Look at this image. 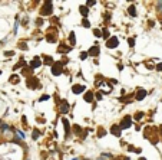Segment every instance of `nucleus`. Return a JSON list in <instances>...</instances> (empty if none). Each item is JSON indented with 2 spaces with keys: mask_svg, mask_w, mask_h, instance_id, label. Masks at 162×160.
<instances>
[{
  "mask_svg": "<svg viewBox=\"0 0 162 160\" xmlns=\"http://www.w3.org/2000/svg\"><path fill=\"white\" fill-rule=\"evenodd\" d=\"M19 49H22V51H27V43L26 42H23V40H20V42H19Z\"/></svg>",
  "mask_w": 162,
  "mask_h": 160,
  "instance_id": "412c9836",
  "label": "nucleus"
},
{
  "mask_svg": "<svg viewBox=\"0 0 162 160\" xmlns=\"http://www.w3.org/2000/svg\"><path fill=\"white\" fill-rule=\"evenodd\" d=\"M73 131H75L76 134H80V133H82V129H80V125L75 124V125H73Z\"/></svg>",
  "mask_w": 162,
  "mask_h": 160,
  "instance_id": "393cba45",
  "label": "nucleus"
},
{
  "mask_svg": "<svg viewBox=\"0 0 162 160\" xmlns=\"http://www.w3.org/2000/svg\"><path fill=\"white\" fill-rule=\"evenodd\" d=\"M39 136H40V131L39 130H33V134H32V138H33V140H36V138H39Z\"/></svg>",
  "mask_w": 162,
  "mask_h": 160,
  "instance_id": "b1692460",
  "label": "nucleus"
},
{
  "mask_svg": "<svg viewBox=\"0 0 162 160\" xmlns=\"http://www.w3.org/2000/svg\"><path fill=\"white\" fill-rule=\"evenodd\" d=\"M22 23H23V25H27V18H25V19H23V20H22Z\"/></svg>",
  "mask_w": 162,
  "mask_h": 160,
  "instance_id": "a19ab883",
  "label": "nucleus"
},
{
  "mask_svg": "<svg viewBox=\"0 0 162 160\" xmlns=\"http://www.w3.org/2000/svg\"><path fill=\"white\" fill-rule=\"evenodd\" d=\"M36 25H37V26H42V25H43V19H37V20H36Z\"/></svg>",
  "mask_w": 162,
  "mask_h": 160,
  "instance_id": "f704fd0d",
  "label": "nucleus"
},
{
  "mask_svg": "<svg viewBox=\"0 0 162 160\" xmlns=\"http://www.w3.org/2000/svg\"><path fill=\"white\" fill-rule=\"evenodd\" d=\"M106 134V130H103V127H99L98 129V137H103Z\"/></svg>",
  "mask_w": 162,
  "mask_h": 160,
  "instance_id": "4be33fe9",
  "label": "nucleus"
},
{
  "mask_svg": "<svg viewBox=\"0 0 162 160\" xmlns=\"http://www.w3.org/2000/svg\"><path fill=\"white\" fill-rule=\"evenodd\" d=\"M13 55H14L13 51H6L5 52V56H7V58H9V56H13Z\"/></svg>",
  "mask_w": 162,
  "mask_h": 160,
  "instance_id": "72a5a7b5",
  "label": "nucleus"
},
{
  "mask_svg": "<svg viewBox=\"0 0 162 160\" xmlns=\"http://www.w3.org/2000/svg\"><path fill=\"white\" fill-rule=\"evenodd\" d=\"M98 160H103V156H101V157H99V159H98Z\"/></svg>",
  "mask_w": 162,
  "mask_h": 160,
  "instance_id": "79ce46f5",
  "label": "nucleus"
},
{
  "mask_svg": "<svg viewBox=\"0 0 162 160\" xmlns=\"http://www.w3.org/2000/svg\"><path fill=\"white\" fill-rule=\"evenodd\" d=\"M0 75H2V71H0Z\"/></svg>",
  "mask_w": 162,
  "mask_h": 160,
  "instance_id": "de8ad7c7",
  "label": "nucleus"
},
{
  "mask_svg": "<svg viewBox=\"0 0 162 160\" xmlns=\"http://www.w3.org/2000/svg\"><path fill=\"white\" fill-rule=\"evenodd\" d=\"M95 97H96V100H102V92H96Z\"/></svg>",
  "mask_w": 162,
  "mask_h": 160,
  "instance_id": "58836bf2",
  "label": "nucleus"
},
{
  "mask_svg": "<svg viewBox=\"0 0 162 160\" xmlns=\"http://www.w3.org/2000/svg\"><path fill=\"white\" fill-rule=\"evenodd\" d=\"M79 58L82 59V61H85V59L88 58V52H80V55H79Z\"/></svg>",
  "mask_w": 162,
  "mask_h": 160,
  "instance_id": "c85d7f7f",
  "label": "nucleus"
},
{
  "mask_svg": "<svg viewBox=\"0 0 162 160\" xmlns=\"http://www.w3.org/2000/svg\"><path fill=\"white\" fill-rule=\"evenodd\" d=\"M22 123H23V125H25V127H26V123H27V118L25 116L22 117Z\"/></svg>",
  "mask_w": 162,
  "mask_h": 160,
  "instance_id": "ea45409f",
  "label": "nucleus"
},
{
  "mask_svg": "<svg viewBox=\"0 0 162 160\" xmlns=\"http://www.w3.org/2000/svg\"><path fill=\"white\" fill-rule=\"evenodd\" d=\"M128 150H129V151H135V153H138V154H139L141 151H142L141 149H135L133 146H128Z\"/></svg>",
  "mask_w": 162,
  "mask_h": 160,
  "instance_id": "a878e982",
  "label": "nucleus"
},
{
  "mask_svg": "<svg viewBox=\"0 0 162 160\" xmlns=\"http://www.w3.org/2000/svg\"><path fill=\"white\" fill-rule=\"evenodd\" d=\"M73 160H79V159H73Z\"/></svg>",
  "mask_w": 162,
  "mask_h": 160,
  "instance_id": "49530a36",
  "label": "nucleus"
},
{
  "mask_svg": "<svg viewBox=\"0 0 162 160\" xmlns=\"http://www.w3.org/2000/svg\"><path fill=\"white\" fill-rule=\"evenodd\" d=\"M128 13L135 18V16H136V9H135V6H129V7H128Z\"/></svg>",
  "mask_w": 162,
  "mask_h": 160,
  "instance_id": "6ab92c4d",
  "label": "nucleus"
},
{
  "mask_svg": "<svg viewBox=\"0 0 162 160\" xmlns=\"http://www.w3.org/2000/svg\"><path fill=\"white\" fill-rule=\"evenodd\" d=\"M155 69H156V71H162V62L158 63L156 67H155Z\"/></svg>",
  "mask_w": 162,
  "mask_h": 160,
  "instance_id": "c9c22d12",
  "label": "nucleus"
},
{
  "mask_svg": "<svg viewBox=\"0 0 162 160\" xmlns=\"http://www.w3.org/2000/svg\"><path fill=\"white\" fill-rule=\"evenodd\" d=\"M82 25H83L85 27H89V26H90V23H89L88 19H82Z\"/></svg>",
  "mask_w": 162,
  "mask_h": 160,
  "instance_id": "7c9ffc66",
  "label": "nucleus"
},
{
  "mask_svg": "<svg viewBox=\"0 0 162 160\" xmlns=\"http://www.w3.org/2000/svg\"><path fill=\"white\" fill-rule=\"evenodd\" d=\"M9 82H10V84H19V82H20V78H19V75L13 74V75L9 78Z\"/></svg>",
  "mask_w": 162,
  "mask_h": 160,
  "instance_id": "4468645a",
  "label": "nucleus"
},
{
  "mask_svg": "<svg viewBox=\"0 0 162 160\" xmlns=\"http://www.w3.org/2000/svg\"><path fill=\"white\" fill-rule=\"evenodd\" d=\"M59 111L63 113V114H66V113H69V102L66 101V100H63V101L60 102V107H59Z\"/></svg>",
  "mask_w": 162,
  "mask_h": 160,
  "instance_id": "423d86ee",
  "label": "nucleus"
},
{
  "mask_svg": "<svg viewBox=\"0 0 162 160\" xmlns=\"http://www.w3.org/2000/svg\"><path fill=\"white\" fill-rule=\"evenodd\" d=\"M146 68H148V69H153L155 67H153V65H152L151 62H146Z\"/></svg>",
  "mask_w": 162,
  "mask_h": 160,
  "instance_id": "4c0bfd02",
  "label": "nucleus"
},
{
  "mask_svg": "<svg viewBox=\"0 0 162 160\" xmlns=\"http://www.w3.org/2000/svg\"><path fill=\"white\" fill-rule=\"evenodd\" d=\"M70 51V46H65V45H60V46H59V48H57V52L59 53H62V52H69Z\"/></svg>",
  "mask_w": 162,
  "mask_h": 160,
  "instance_id": "f3484780",
  "label": "nucleus"
},
{
  "mask_svg": "<svg viewBox=\"0 0 162 160\" xmlns=\"http://www.w3.org/2000/svg\"><path fill=\"white\" fill-rule=\"evenodd\" d=\"M93 35L96 36V38H101V36H102V32L99 30V29H93Z\"/></svg>",
  "mask_w": 162,
  "mask_h": 160,
  "instance_id": "cd10ccee",
  "label": "nucleus"
},
{
  "mask_svg": "<svg viewBox=\"0 0 162 160\" xmlns=\"http://www.w3.org/2000/svg\"><path fill=\"white\" fill-rule=\"evenodd\" d=\"M119 45V39L116 38V36H110L109 39H108V42H106V46L109 49H113V48H116Z\"/></svg>",
  "mask_w": 162,
  "mask_h": 160,
  "instance_id": "39448f33",
  "label": "nucleus"
},
{
  "mask_svg": "<svg viewBox=\"0 0 162 160\" xmlns=\"http://www.w3.org/2000/svg\"><path fill=\"white\" fill-rule=\"evenodd\" d=\"M46 39H48V42H50V43H55V42H56V36L52 35V33H48Z\"/></svg>",
  "mask_w": 162,
  "mask_h": 160,
  "instance_id": "aec40b11",
  "label": "nucleus"
},
{
  "mask_svg": "<svg viewBox=\"0 0 162 160\" xmlns=\"http://www.w3.org/2000/svg\"><path fill=\"white\" fill-rule=\"evenodd\" d=\"M42 67V61H40L39 56H36V58H33V61L30 62V68L32 69H36V68Z\"/></svg>",
  "mask_w": 162,
  "mask_h": 160,
  "instance_id": "0eeeda50",
  "label": "nucleus"
},
{
  "mask_svg": "<svg viewBox=\"0 0 162 160\" xmlns=\"http://www.w3.org/2000/svg\"><path fill=\"white\" fill-rule=\"evenodd\" d=\"M129 127H132V120H131V117L128 116V117H125V118L121 121L119 129H121V130H126V129H129Z\"/></svg>",
  "mask_w": 162,
  "mask_h": 160,
  "instance_id": "20e7f679",
  "label": "nucleus"
},
{
  "mask_svg": "<svg viewBox=\"0 0 162 160\" xmlns=\"http://www.w3.org/2000/svg\"><path fill=\"white\" fill-rule=\"evenodd\" d=\"M62 123H63V125H65V136H66V138L69 137V121L66 120V118H63V120H62Z\"/></svg>",
  "mask_w": 162,
  "mask_h": 160,
  "instance_id": "2eb2a0df",
  "label": "nucleus"
},
{
  "mask_svg": "<svg viewBox=\"0 0 162 160\" xmlns=\"http://www.w3.org/2000/svg\"><path fill=\"white\" fill-rule=\"evenodd\" d=\"M83 100L86 102H92L93 101V92H92V91H86L85 95H83Z\"/></svg>",
  "mask_w": 162,
  "mask_h": 160,
  "instance_id": "f8f14e48",
  "label": "nucleus"
},
{
  "mask_svg": "<svg viewBox=\"0 0 162 160\" xmlns=\"http://www.w3.org/2000/svg\"><path fill=\"white\" fill-rule=\"evenodd\" d=\"M53 63H55V61H53L52 56H44V65H50L52 67Z\"/></svg>",
  "mask_w": 162,
  "mask_h": 160,
  "instance_id": "a211bd4d",
  "label": "nucleus"
},
{
  "mask_svg": "<svg viewBox=\"0 0 162 160\" xmlns=\"http://www.w3.org/2000/svg\"><path fill=\"white\" fill-rule=\"evenodd\" d=\"M113 160H121V159H113Z\"/></svg>",
  "mask_w": 162,
  "mask_h": 160,
  "instance_id": "a18cd8bd",
  "label": "nucleus"
},
{
  "mask_svg": "<svg viewBox=\"0 0 162 160\" xmlns=\"http://www.w3.org/2000/svg\"><path fill=\"white\" fill-rule=\"evenodd\" d=\"M79 12H80V14H82V16H85V18L89 14V9L86 7V6H80V7H79Z\"/></svg>",
  "mask_w": 162,
  "mask_h": 160,
  "instance_id": "dca6fc26",
  "label": "nucleus"
},
{
  "mask_svg": "<svg viewBox=\"0 0 162 160\" xmlns=\"http://www.w3.org/2000/svg\"><path fill=\"white\" fill-rule=\"evenodd\" d=\"M48 100H50V95H48V94H44V95H42V97L39 98V101H40V102L48 101Z\"/></svg>",
  "mask_w": 162,
  "mask_h": 160,
  "instance_id": "bb28decb",
  "label": "nucleus"
},
{
  "mask_svg": "<svg viewBox=\"0 0 162 160\" xmlns=\"http://www.w3.org/2000/svg\"><path fill=\"white\" fill-rule=\"evenodd\" d=\"M146 91H145L144 88H139V91H138V92H136V95H135V98L136 100H138V101H142V100H144L145 97H146Z\"/></svg>",
  "mask_w": 162,
  "mask_h": 160,
  "instance_id": "1a4fd4ad",
  "label": "nucleus"
},
{
  "mask_svg": "<svg viewBox=\"0 0 162 160\" xmlns=\"http://www.w3.org/2000/svg\"><path fill=\"white\" fill-rule=\"evenodd\" d=\"M139 160H146V159H145V157H139Z\"/></svg>",
  "mask_w": 162,
  "mask_h": 160,
  "instance_id": "37998d69",
  "label": "nucleus"
},
{
  "mask_svg": "<svg viewBox=\"0 0 162 160\" xmlns=\"http://www.w3.org/2000/svg\"><path fill=\"white\" fill-rule=\"evenodd\" d=\"M23 67V61H20V62H17L16 65L13 67V69H19V68H22Z\"/></svg>",
  "mask_w": 162,
  "mask_h": 160,
  "instance_id": "2f4dec72",
  "label": "nucleus"
},
{
  "mask_svg": "<svg viewBox=\"0 0 162 160\" xmlns=\"http://www.w3.org/2000/svg\"><path fill=\"white\" fill-rule=\"evenodd\" d=\"M26 85H27V88H30V89H40L42 88V85H40L39 79H37L36 76H29L26 81Z\"/></svg>",
  "mask_w": 162,
  "mask_h": 160,
  "instance_id": "f257e3e1",
  "label": "nucleus"
},
{
  "mask_svg": "<svg viewBox=\"0 0 162 160\" xmlns=\"http://www.w3.org/2000/svg\"><path fill=\"white\" fill-rule=\"evenodd\" d=\"M142 117H144V113H136V114H135V120H141Z\"/></svg>",
  "mask_w": 162,
  "mask_h": 160,
  "instance_id": "473e14b6",
  "label": "nucleus"
},
{
  "mask_svg": "<svg viewBox=\"0 0 162 160\" xmlns=\"http://www.w3.org/2000/svg\"><path fill=\"white\" fill-rule=\"evenodd\" d=\"M121 131L122 130L119 129V125H116V124H113L110 127V134H113L115 137H121Z\"/></svg>",
  "mask_w": 162,
  "mask_h": 160,
  "instance_id": "6e6552de",
  "label": "nucleus"
},
{
  "mask_svg": "<svg viewBox=\"0 0 162 160\" xmlns=\"http://www.w3.org/2000/svg\"><path fill=\"white\" fill-rule=\"evenodd\" d=\"M89 55H90V56H95V58L99 56V48H98V46H92V48L88 51V56Z\"/></svg>",
  "mask_w": 162,
  "mask_h": 160,
  "instance_id": "9b49d317",
  "label": "nucleus"
},
{
  "mask_svg": "<svg viewBox=\"0 0 162 160\" xmlns=\"http://www.w3.org/2000/svg\"><path fill=\"white\" fill-rule=\"evenodd\" d=\"M72 91H73V94H82L85 91V85L76 84V85H73V87H72Z\"/></svg>",
  "mask_w": 162,
  "mask_h": 160,
  "instance_id": "9d476101",
  "label": "nucleus"
},
{
  "mask_svg": "<svg viewBox=\"0 0 162 160\" xmlns=\"http://www.w3.org/2000/svg\"><path fill=\"white\" fill-rule=\"evenodd\" d=\"M63 72V65H62L60 62H55L52 65V74L53 75H56V76H59Z\"/></svg>",
  "mask_w": 162,
  "mask_h": 160,
  "instance_id": "7ed1b4c3",
  "label": "nucleus"
},
{
  "mask_svg": "<svg viewBox=\"0 0 162 160\" xmlns=\"http://www.w3.org/2000/svg\"><path fill=\"white\" fill-rule=\"evenodd\" d=\"M52 12H53L52 2H44V5L40 7V14L42 16H49V14H52Z\"/></svg>",
  "mask_w": 162,
  "mask_h": 160,
  "instance_id": "f03ea898",
  "label": "nucleus"
},
{
  "mask_svg": "<svg viewBox=\"0 0 162 160\" xmlns=\"http://www.w3.org/2000/svg\"><path fill=\"white\" fill-rule=\"evenodd\" d=\"M95 3H96L95 0H89L88 3H86V7H88V6H93V5H95Z\"/></svg>",
  "mask_w": 162,
  "mask_h": 160,
  "instance_id": "e433bc0d",
  "label": "nucleus"
},
{
  "mask_svg": "<svg viewBox=\"0 0 162 160\" xmlns=\"http://www.w3.org/2000/svg\"><path fill=\"white\" fill-rule=\"evenodd\" d=\"M102 38H105V39H109L110 38V33L108 29H103V32H102Z\"/></svg>",
  "mask_w": 162,
  "mask_h": 160,
  "instance_id": "5701e85b",
  "label": "nucleus"
},
{
  "mask_svg": "<svg viewBox=\"0 0 162 160\" xmlns=\"http://www.w3.org/2000/svg\"><path fill=\"white\" fill-rule=\"evenodd\" d=\"M69 42H70V48H73L75 45H76V35H75V32H70Z\"/></svg>",
  "mask_w": 162,
  "mask_h": 160,
  "instance_id": "ddd939ff",
  "label": "nucleus"
},
{
  "mask_svg": "<svg viewBox=\"0 0 162 160\" xmlns=\"http://www.w3.org/2000/svg\"><path fill=\"white\" fill-rule=\"evenodd\" d=\"M159 131H161V133H162V125H161V127H159Z\"/></svg>",
  "mask_w": 162,
  "mask_h": 160,
  "instance_id": "c03bdc74",
  "label": "nucleus"
},
{
  "mask_svg": "<svg viewBox=\"0 0 162 160\" xmlns=\"http://www.w3.org/2000/svg\"><path fill=\"white\" fill-rule=\"evenodd\" d=\"M128 43H129L131 48H133V46H135V39H133V38H129V39H128Z\"/></svg>",
  "mask_w": 162,
  "mask_h": 160,
  "instance_id": "c756f323",
  "label": "nucleus"
}]
</instances>
